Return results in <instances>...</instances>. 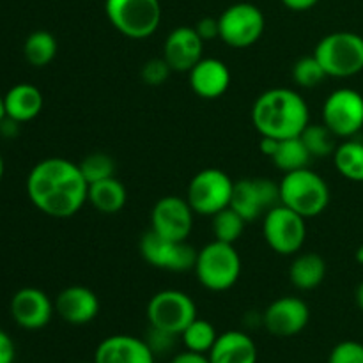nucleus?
I'll use <instances>...</instances> for the list:
<instances>
[{
  "label": "nucleus",
  "instance_id": "7c9ffc66",
  "mask_svg": "<svg viewBox=\"0 0 363 363\" xmlns=\"http://www.w3.org/2000/svg\"><path fill=\"white\" fill-rule=\"evenodd\" d=\"M78 167L89 184L116 176V162L106 152H91L78 163Z\"/></svg>",
  "mask_w": 363,
  "mask_h": 363
},
{
  "label": "nucleus",
  "instance_id": "aec40b11",
  "mask_svg": "<svg viewBox=\"0 0 363 363\" xmlns=\"http://www.w3.org/2000/svg\"><path fill=\"white\" fill-rule=\"evenodd\" d=\"M190 87L199 98L216 99L222 98L230 85V71L227 64L220 59H204L202 57L188 71Z\"/></svg>",
  "mask_w": 363,
  "mask_h": 363
},
{
  "label": "nucleus",
  "instance_id": "2eb2a0df",
  "mask_svg": "<svg viewBox=\"0 0 363 363\" xmlns=\"http://www.w3.org/2000/svg\"><path fill=\"white\" fill-rule=\"evenodd\" d=\"M311 321V308L301 298L282 296L268 305L262 325L275 337H294L303 332Z\"/></svg>",
  "mask_w": 363,
  "mask_h": 363
},
{
  "label": "nucleus",
  "instance_id": "f03ea898",
  "mask_svg": "<svg viewBox=\"0 0 363 363\" xmlns=\"http://www.w3.org/2000/svg\"><path fill=\"white\" fill-rule=\"evenodd\" d=\"M252 123L261 137L284 140L300 137L311 123V110L300 92L287 87L268 89L254 101Z\"/></svg>",
  "mask_w": 363,
  "mask_h": 363
},
{
  "label": "nucleus",
  "instance_id": "9b49d317",
  "mask_svg": "<svg viewBox=\"0 0 363 363\" xmlns=\"http://www.w3.org/2000/svg\"><path fill=\"white\" fill-rule=\"evenodd\" d=\"M323 123L339 138H353L363 128V96L350 87L330 92L323 103Z\"/></svg>",
  "mask_w": 363,
  "mask_h": 363
},
{
  "label": "nucleus",
  "instance_id": "37998d69",
  "mask_svg": "<svg viewBox=\"0 0 363 363\" xmlns=\"http://www.w3.org/2000/svg\"><path fill=\"white\" fill-rule=\"evenodd\" d=\"M357 259H358V261H360V262H363V247L358 248V252H357Z\"/></svg>",
  "mask_w": 363,
  "mask_h": 363
},
{
  "label": "nucleus",
  "instance_id": "6ab92c4d",
  "mask_svg": "<svg viewBox=\"0 0 363 363\" xmlns=\"http://www.w3.org/2000/svg\"><path fill=\"white\" fill-rule=\"evenodd\" d=\"M94 363H155V353L138 337L112 335L98 344Z\"/></svg>",
  "mask_w": 363,
  "mask_h": 363
},
{
  "label": "nucleus",
  "instance_id": "4c0bfd02",
  "mask_svg": "<svg viewBox=\"0 0 363 363\" xmlns=\"http://www.w3.org/2000/svg\"><path fill=\"white\" fill-rule=\"evenodd\" d=\"M170 363H211L209 357L204 353H195V351H183V353L176 354Z\"/></svg>",
  "mask_w": 363,
  "mask_h": 363
},
{
  "label": "nucleus",
  "instance_id": "20e7f679",
  "mask_svg": "<svg viewBox=\"0 0 363 363\" xmlns=\"http://www.w3.org/2000/svg\"><path fill=\"white\" fill-rule=\"evenodd\" d=\"M202 287L213 293H223L238 284L241 277V257L230 243L213 240L197 252L194 268Z\"/></svg>",
  "mask_w": 363,
  "mask_h": 363
},
{
  "label": "nucleus",
  "instance_id": "c85d7f7f",
  "mask_svg": "<svg viewBox=\"0 0 363 363\" xmlns=\"http://www.w3.org/2000/svg\"><path fill=\"white\" fill-rule=\"evenodd\" d=\"M181 337H183L184 347L188 351L208 354L211 351V347L215 346L216 339H218V333H216L215 326L211 323L206 321V319L195 318L186 326V330L181 333Z\"/></svg>",
  "mask_w": 363,
  "mask_h": 363
},
{
  "label": "nucleus",
  "instance_id": "f8f14e48",
  "mask_svg": "<svg viewBox=\"0 0 363 363\" xmlns=\"http://www.w3.org/2000/svg\"><path fill=\"white\" fill-rule=\"evenodd\" d=\"M280 204L279 183L268 177H245L234 181L230 208L248 222L264 218L266 213Z\"/></svg>",
  "mask_w": 363,
  "mask_h": 363
},
{
  "label": "nucleus",
  "instance_id": "4be33fe9",
  "mask_svg": "<svg viewBox=\"0 0 363 363\" xmlns=\"http://www.w3.org/2000/svg\"><path fill=\"white\" fill-rule=\"evenodd\" d=\"M6 116L16 123H28L43 110V92L32 84H18L4 94Z\"/></svg>",
  "mask_w": 363,
  "mask_h": 363
},
{
  "label": "nucleus",
  "instance_id": "f257e3e1",
  "mask_svg": "<svg viewBox=\"0 0 363 363\" xmlns=\"http://www.w3.org/2000/svg\"><path fill=\"white\" fill-rule=\"evenodd\" d=\"M89 183L78 163L46 158L32 167L27 195L32 204L52 218H69L87 204Z\"/></svg>",
  "mask_w": 363,
  "mask_h": 363
},
{
  "label": "nucleus",
  "instance_id": "a211bd4d",
  "mask_svg": "<svg viewBox=\"0 0 363 363\" xmlns=\"http://www.w3.org/2000/svg\"><path fill=\"white\" fill-rule=\"evenodd\" d=\"M55 312L67 325L82 326L94 321L99 314V298L84 286L66 287L55 300Z\"/></svg>",
  "mask_w": 363,
  "mask_h": 363
},
{
  "label": "nucleus",
  "instance_id": "39448f33",
  "mask_svg": "<svg viewBox=\"0 0 363 363\" xmlns=\"http://www.w3.org/2000/svg\"><path fill=\"white\" fill-rule=\"evenodd\" d=\"M326 77L350 78L363 71V38L340 30L325 35L314 50Z\"/></svg>",
  "mask_w": 363,
  "mask_h": 363
},
{
  "label": "nucleus",
  "instance_id": "c9c22d12",
  "mask_svg": "<svg viewBox=\"0 0 363 363\" xmlns=\"http://www.w3.org/2000/svg\"><path fill=\"white\" fill-rule=\"evenodd\" d=\"M195 30L197 34L201 35L202 41H209V39H220V25H218V18H211V16H206L202 20L197 21L195 25Z\"/></svg>",
  "mask_w": 363,
  "mask_h": 363
},
{
  "label": "nucleus",
  "instance_id": "9d476101",
  "mask_svg": "<svg viewBox=\"0 0 363 363\" xmlns=\"http://www.w3.org/2000/svg\"><path fill=\"white\" fill-rule=\"evenodd\" d=\"M220 39L230 48H248L264 34L266 20L257 6L248 2L233 4L218 16Z\"/></svg>",
  "mask_w": 363,
  "mask_h": 363
},
{
  "label": "nucleus",
  "instance_id": "dca6fc26",
  "mask_svg": "<svg viewBox=\"0 0 363 363\" xmlns=\"http://www.w3.org/2000/svg\"><path fill=\"white\" fill-rule=\"evenodd\" d=\"M55 305L45 291L38 287H23L11 300V315L14 323L25 330H41L52 319Z\"/></svg>",
  "mask_w": 363,
  "mask_h": 363
},
{
  "label": "nucleus",
  "instance_id": "c756f323",
  "mask_svg": "<svg viewBox=\"0 0 363 363\" xmlns=\"http://www.w3.org/2000/svg\"><path fill=\"white\" fill-rule=\"evenodd\" d=\"M245 225H247V220L230 206L213 215V234H215V240L223 241V243H236L243 236Z\"/></svg>",
  "mask_w": 363,
  "mask_h": 363
},
{
  "label": "nucleus",
  "instance_id": "b1692460",
  "mask_svg": "<svg viewBox=\"0 0 363 363\" xmlns=\"http://www.w3.org/2000/svg\"><path fill=\"white\" fill-rule=\"evenodd\" d=\"M326 277V261L315 252L298 254L291 262L289 280L296 289L312 291L323 284Z\"/></svg>",
  "mask_w": 363,
  "mask_h": 363
},
{
  "label": "nucleus",
  "instance_id": "473e14b6",
  "mask_svg": "<svg viewBox=\"0 0 363 363\" xmlns=\"http://www.w3.org/2000/svg\"><path fill=\"white\" fill-rule=\"evenodd\" d=\"M170 73H172V69H170V66L167 64V60L163 59V57H160V59H149L147 62L142 66L140 77L147 85L158 87V85H163L169 80Z\"/></svg>",
  "mask_w": 363,
  "mask_h": 363
},
{
  "label": "nucleus",
  "instance_id": "5701e85b",
  "mask_svg": "<svg viewBox=\"0 0 363 363\" xmlns=\"http://www.w3.org/2000/svg\"><path fill=\"white\" fill-rule=\"evenodd\" d=\"M87 202L103 215L123 211L128 202V190L116 176L89 184Z\"/></svg>",
  "mask_w": 363,
  "mask_h": 363
},
{
  "label": "nucleus",
  "instance_id": "0eeeda50",
  "mask_svg": "<svg viewBox=\"0 0 363 363\" xmlns=\"http://www.w3.org/2000/svg\"><path fill=\"white\" fill-rule=\"evenodd\" d=\"M234 181L222 169H202L191 177L186 190V201L195 215L213 216L229 208L233 199Z\"/></svg>",
  "mask_w": 363,
  "mask_h": 363
},
{
  "label": "nucleus",
  "instance_id": "f704fd0d",
  "mask_svg": "<svg viewBox=\"0 0 363 363\" xmlns=\"http://www.w3.org/2000/svg\"><path fill=\"white\" fill-rule=\"evenodd\" d=\"M176 340H177V335H174V333L149 326L145 342H147V346L151 347L155 357H158V354H167L169 351H172L174 346H176Z\"/></svg>",
  "mask_w": 363,
  "mask_h": 363
},
{
  "label": "nucleus",
  "instance_id": "f3484780",
  "mask_svg": "<svg viewBox=\"0 0 363 363\" xmlns=\"http://www.w3.org/2000/svg\"><path fill=\"white\" fill-rule=\"evenodd\" d=\"M204 53V41L195 27H177L163 43V59L176 73H188Z\"/></svg>",
  "mask_w": 363,
  "mask_h": 363
},
{
  "label": "nucleus",
  "instance_id": "58836bf2",
  "mask_svg": "<svg viewBox=\"0 0 363 363\" xmlns=\"http://www.w3.org/2000/svg\"><path fill=\"white\" fill-rule=\"evenodd\" d=\"M287 9L291 11H308L319 2V0H280Z\"/></svg>",
  "mask_w": 363,
  "mask_h": 363
},
{
  "label": "nucleus",
  "instance_id": "72a5a7b5",
  "mask_svg": "<svg viewBox=\"0 0 363 363\" xmlns=\"http://www.w3.org/2000/svg\"><path fill=\"white\" fill-rule=\"evenodd\" d=\"M328 363H363V344L357 340L339 342L330 353Z\"/></svg>",
  "mask_w": 363,
  "mask_h": 363
},
{
  "label": "nucleus",
  "instance_id": "2f4dec72",
  "mask_svg": "<svg viewBox=\"0 0 363 363\" xmlns=\"http://www.w3.org/2000/svg\"><path fill=\"white\" fill-rule=\"evenodd\" d=\"M326 78L325 69H323L321 62L315 59V55H305L298 59L293 66V80L294 84L305 89H314L323 84Z\"/></svg>",
  "mask_w": 363,
  "mask_h": 363
},
{
  "label": "nucleus",
  "instance_id": "7ed1b4c3",
  "mask_svg": "<svg viewBox=\"0 0 363 363\" xmlns=\"http://www.w3.org/2000/svg\"><path fill=\"white\" fill-rule=\"evenodd\" d=\"M279 188L280 204L293 209L303 218L319 216L330 204L328 183L311 167L284 174Z\"/></svg>",
  "mask_w": 363,
  "mask_h": 363
},
{
  "label": "nucleus",
  "instance_id": "412c9836",
  "mask_svg": "<svg viewBox=\"0 0 363 363\" xmlns=\"http://www.w3.org/2000/svg\"><path fill=\"white\" fill-rule=\"evenodd\" d=\"M208 357L211 363H257V346L245 332L229 330L218 335Z\"/></svg>",
  "mask_w": 363,
  "mask_h": 363
},
{
  "label": "nucleus",
  "instance_id": "a19ab883",
  "mask_svg": "<svg viewBox=\"0 0 363 363\" xmlns=\"http://www.w3.org/2000/svg\"><path fill=\"white\" fill-rule=\"evenodd\" d=\"M354 298H357V305L360 307V311H363V282L357 287V294H354Z\"/></svg>",
  "mask_w": 363,
  "mask_h": 363
},
{
  "label": "nucleus",
  "instance_id": "6e6552de",
  "mask_svg": "<svg viewBox=\"0 0 363 363\" xmlns=\"http://www.w3.org/2000/svg\"><path fill=\"white\" fill-rule=\"evenodd\" d=\"M301 215L284 204L275 206L262 218V236L279 255H296L307 238V223Z\"/></svg>",
  "mask_w": 363,
  "mask_h": 363
},
{
  "label": "nucleus",
  "instance_id": "423d86ee",
  "mask_svg": "<svg viewBox=\"0 0 363 363\" xmlns=\"http://www.w3.org/2000/svg\"><path fill=\"white\" fill-rule=\"evenodd\" d=\"M105 14L123 35L145 39L158 30L162 4L160 0H105Z\"/></svg>",
  "mask_w": 363,
  "mask_h": 363
},
{
  "label": "nucleus",
  "instance_id": "4468645a",
  "mask_svg": "<svg viewBox=\"0 0 363 363\" xmlns=\"http://www.w3.org/2000/svg\"><path fill=\"white\" fill-rule=\"evenodd\" d=\"M194 209L179 195L162 197L151 209V230L167 240L186 241L194 229Z\"/></svg>",
  "mask_w": 363,
  "mask_h": 363
},
{
  "label": "nucleus",
  "instance_id": "393cba45",
  "mask_svg": "<svg viewBox=\"0 0 363 363\" xmlns=\"http://www.w3.org/2000/svg\"><path fill=\"white\" fill-rule=\"evenodd\" d=\"M333 163L340 176L354 183H363V142L357 138L340 142L333 152Z\"/></svg>",
  "mask_w": 363,
  "mask_h": 363
},
{
  "label": "nucleus",
  "instance_id": "ea45409f",
  "mask_svg": "<svg viewBox=\"0 0 363 363\" xmlns=\"http://www.w3.org/2000/svg\"><path fill=\"white\" fill-rule=\"evenodd\" d=\"M279 142L277 138H272V137H262L261 142H259V147H261V152L264 156H268V158H272L273 155H275L277 147H279Z\"/></svg>",
  "mask_w": 363,
  "mask_h": 363
},
{
  "label": "nucleus",
  "instance_id": "ddd939ff",
  "mask_svg": "<svg viewBox=\"0 0 363 363\" xmlns=\"http://www.w3.org/2000/svg\"><path fill=\"white\" fill-rule=\"evenodd\" d=\"M140 255L147 264L172 273L190 272L197 261V250L188 241L167 240L151 229L142 236Z\"/></svg>",
  "mask_w": 363,
  "mask_h": 363
},
{
  "label": "nucleus",
  "instance_id": "a878e982",
  "mask_svg": "<svg viewBox=\"0 0 363 363\" xmlns=\"http://www.w3.org/2000/svg\"><path fill=\"white\" fill-rule=\"evenodd\" d=\"M312 160L314 158H312L311 152L305 147L303 140H301L300 137L284 138V140H280L275 155L272 156V162L275 163L277 169L282 170L284 174L305 169V167L311 165Z\"/></svg>",
  "mask_w": 363,
  "mask_h": 363
},
{
  "label": "nucleus",
  "instance_id": "1a4fd4ad",
  "mask_svg": "<svg viewBox=\"0 0 363 363\" xmlns=\"http://www.w3.org/2000/svg\"><path fill=\"white\" fill-rule=\"evenodd\" d=\"M195 318H197V305L183 291H160L147 303L149 326L165 330L177 337H181V333Z\"/></svg>",
  "mask_w": 363,
  "mask_h": 363
},
{
  "label": "nucleus",
  "instance_id": "cd10ccee",
  "mask_svg": "<svg viewBox=\"0 0 363 363\" xmlns=\"http://www.w3.org/2000/svg\"><path fill=\"white\" fill-rule=\"evenodd\" d=\"M300 138L303 140L305 147L308 149L312 158H326L333 156L337 149V135L326 126L325 123H308L307 128L301 131Z\"/></svg>",
  "mask_w": 363,
  "mask_h": 363
},
{
  "label": "nucleus",
  "instance_id": "c03bdc74",
  "mask_svg": "<svg viewBox=\"0 0 363 363\" xmlns=\"http://www.w3.org/2000/svg\"><path fill=\"white\" fill-rule=\"evenodd\" d=\"M2 177H4V160L2 156H0V181H2Z\"/></svg>",
  "mask_w": 363,
  "mask_h": 363
},
{
  "label": "nucleus",
  "instance_id": "e433bc0d",
  "mask_svg": "<svg viewBox=\"0 0 363 363\" xmlns=\"http://www.w3.org/2000/svg\"><path fill=\"white\" fill-rule=\"evenodd\" d=\"M16 357L14 342L4 330H0V363H13Z\"/></svg>",
  "mask_w": 363,
  "mask_h": 363
},
{
  "label": "nucleus",
  "instance_id": "bb28decb",
  "mask_svg": "<svg viewBox=\"0 0 363 363\" xmlns=\"http://www.w3.org/2000/svg\"><path fill=\"white\" fill-rule=\"evenodd\" d=\"M23 55L30 66L45 67L55 59L57 39L55 35L46 30H35L25 39Z\"/></svg>",
  "mask_w": 363,
  "mask_h": 363
},
{
  "label": "nucleus",
  "instance_id": "79ce46f5",
  "mask_svg": "<svg viewBox=\"0 0 363 363\" xmlns=\"http://www.w3.org/2000/svg\"><path fill=\"white\" fill-rule=\"evenodd\" d=\"M6 101H4V96L0 94V123H2L4 119H6Z\"/></svg>",
  "mask_w": 363,
  "mask_h": 363
}]
</instances>
